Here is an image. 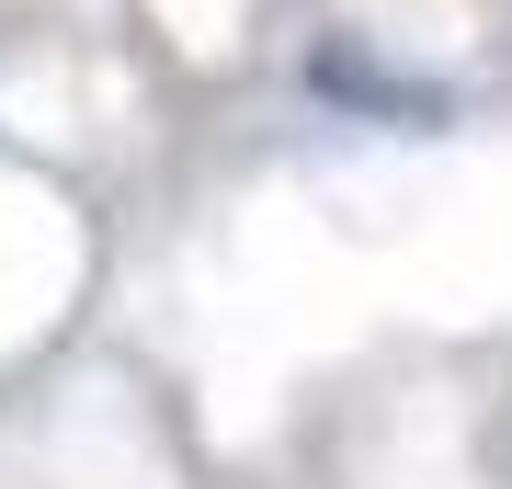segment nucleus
Returning a JSON list of instances; mask_svg holds the SVG:
<instances>
[{
	"label": "nucleus",
	"mask_w": 512,
	"mask_h": 489,
	"mask_svg": "<svg viewBox=\"0 0 512 489\" xmlns=\"http://www.w3.org/2000/svg\"><path fill=\"white\" fill-rule=\"evenodd\" d=\"M319 91H330V103H376V114H433V91H421V80H387L376 57H342V46L319 57Z\"/></svg>",
	"instance_id": "obj_1"
}]
</instances>
